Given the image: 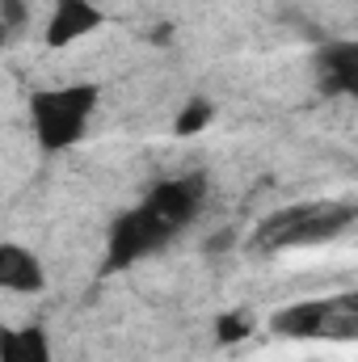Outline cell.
Wrapping results in <instances>:
<instances>
[{
    "label": "cell",
    "instance_id": "1",
    "mask_svg": "<svg viewBox=\"0 0 358 362\" xmlns=\"http://www.w3.org/2000/svg\"><path fill=\"white\" fill-rule=\"evenodd\" d=\"M202 198H207V177H202V173L156 181V185L144 194V202H135L131 211H122V215L110 223L101 274L131 270L135 262L161 253L169 240L181 236V228L194 223Z\"/></svg>",
    "mask_w": 358,
    "mask_h": 362
},
{
    "label": "cell",
    "instance_id": "2",
    "mask_svg": "<svg viewBox=\"0 0 358 362\" xmlns=\"http://www.w3.org/2000/svg\"><path fill=\"white\" fill-rule=\"evenodd\" d=\"M358 223L354 198H308L270 211L266 219L253 228V249L258 253H291V249H316L337 240Z\"/></svg>",
    "mask_w": 358,
    "mask_h": 362
},
{
    "label": "cell",
    "instance_id": "3",
    "mask_svg": "<svg viewBox=\"0 0 358 362\" xmlns=\"http://www.w3.org/2000/svg\"><path fill=\"white\" fill-rule=\"evenodd\" d=\"M97 105H101V85H93V81L34 89L30 93V127H34L38 148L47 156L76 148L89 131Z\"/></svg>",
    "mask_w": 358,
    "mask_h": 362
},
{
    "label": "cell",
    "instance_id": "4",
    "mask_svg": "<svg viewBox=\"0 0 358 362\" xmlns=\"http://www.w3.org/2000/svg\"><path fill=\"white\" fill-rule=\"evenodd\" d=\"M266 329L274 337L287 341H321V337H337V341H358V325L346 312L342 295H321V299H295L278 312H270Z\"/></svg>",
    "mask_w": 358,
    "mask_h": 362
},
{
    "label": "cell",
    "instance_id": "5",
    "mask_svg": "<svg viewBox=\"0 0 358 362\" xmlns=\"http://www.w3.org/2000/svg\"><path fill=\"white\" fill-rule=\"evenodd\" d=\"M101 25H105V13H101L97 0H55L51 17H47V30H42V42L51 51H64V47L89 38Z\"/></svg>",
    "mask_w": 358,
    "mask_h": 362
},
{
    "label": "cell",
    "instance_id": "6",
    "mask_svg": "<svg viewBox=\"0 0 358 362\" xmlns=\"http://www.w3.org/2000/svg\"><path fill=\"white\" fill-rule=\"evenodd\" d=\"M316 81L333 97H354L358 101V38L325 42L316 51Z\"/></svg>",
    "mask_w": 358,
    "mask_h": 362
},
{
    "label": "cell",
    "instance_id": "7",
    "mask_svg": "<svg viewBox=\"0 0 358 362\" xmlns=\"http://www.w3.org/2000/svg\"><path fill=\"white\" fill-rule=\"evenodd\" d=\"M0 286L13 295H38V291H47V270L25 245L8 240V245H0Z\"/></svg>",
    "mask_w": 358,
    "mask_h": 362
},
{
    "label": "cell",
    "instance_id": "8",
    "mask_svg": "<svg viewBox=\"0 0 358 362\" xmlns=\"http://www.w3.org/2000/svg\"><path fill=\"white\" fill-rule=\"evenodd\" d=\"M0 362H55L47 329L42 325L0 329Z\"/></svg>",
    "mask_w": 358,
    "mask_h": 362
},
{
    "label": "cell",
    "instance_id": "9",
    "mask_svg": "<svg viewBox=\"0 0 358 362\" xmlns=\"http://www.w3.org/2000/svg\"><path fill=\"white\" fill-rule=\"evenodd\" d=\"M211 118H215V105H211L207 97H190V101H185V110L178 114V122H173V135L190 139V135L207 131V127H211Z\"/></svg>",
    "mask_w": 358,
    "mask_h": 362
},
{
    "label": "cell",
    "instance_id": "10",
    "mask_svg": "<svg viewBox=\"0 0 358 362\" xmlns=\"http://www.w3.org/2000/svg\"><path fill=\"white\" fill-rule=\"evenodd\" d=\"M253 333V316L249 312H219L215 316V341L219 346H236Z\"/></svg>",
    "mask_w": 358,
    "mask_h": 362
},
{
    "label": "cell",
    "instance_id": "11",
    "mask_svg": "<svg viewBox=\"0 0 358 362\" xmlns=\"http://www.w3.org/2000/svg\"><path fill=\"white\" fill-rule=\"evenodd\" d=\"M25 21H30V4L25 0H0V34H4V42H13L25 30Z\"/></svg>",
    "mask_w": 358,
    "mask_h": 362
},
{
    "label": "cell",
    "instance_id": "12",
    "mask_svg": "<svg viewBox=\"0 0 358 362\" xmlns=\"http://www.w3.org/2000/svg\"><path fill=\"white\" fill-rule=\"evenodd\" d=\"M342 299H346V312L354 316V325H358V291H342Z\"/></svg>",
    "mask_w": 358,
    "mask_h": 362
}]
</instances>
